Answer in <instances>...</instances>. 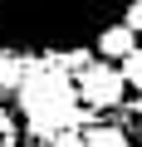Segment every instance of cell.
<instances>
[{"mask_svg": "<svg viewBox=\"0 0 142 147\" xmlns=\"http://www.w3.org/2000/svg\"><path fill=\"white\" fill-rule=\"evenodd\" d=\"M122 25H127L132 34H142V0H132V5L122 10Z\"/></svg>", "mask_w": 142, "mask_h": 147, "instance_id": "obj_9", "label": "cell"}, {"mask_svg": "<svg viewBox=\"0 0 142 147\" xmlns=\"http://www.w3.org/2000/svg\"><path fill=\"white\" fill-rule=\"evenodd\" d=\"M132 0H0V49L20 59H59L98 49L108 25H122Z\"/></svg>", "mask_w": 142, "mask_h": 147, "instance_id": "obj_1", "label": "cell"}, {"mask_svg": "<svg viewBox=\"0 0 142 147\" xmlns=\"http://www.w3.org/2000/svg\"><path fill=\"white\" fill-rule=\"evenodd\" d=\"M132 49H137V34H132L127 25H108V30L98 34V59H108V64H122Z\"/></svg>", "mask_w": 142, "mask_h": 147, "instance_id": "obj_4", "label": "cell"}, {"mask_svg": "<svg viewBox=\"0 0 142 147\" xmlns=\"http://www.w3.org/2000/svg\"><path fill=\"white\" fill-rule=\"evenodd\" d=\"M132 118H142V93H137V103H132Z\"/></svg>", "mask_w": 142, "mask_h": 147, "instance_id": "obj_11", "label": "cell"}, {"mask_svg": "<svg viewBox=\"0 0 142 147\" xmlns=\"http://www.w3.org/2000/svg\"><path fill=\"white\" fill-rule=\"evenodd\" d=\"M83 142L88 147H132L127 142V127H118V123H93V127H83Z\"/></svg>", "mask_w": 142, "mask_h": 147, "instance_id": "obj_5", "label": "cell"}, {"mask_svg": "<svg viewBox=\"0 0 142 147\" xmlns=\"http://www.w3.org/2000/svg\"><path fill=\"white\" fill-rule=\"evenodd\" d=\"M137 147H142V142H137Z\"/></svg>", "mask_w": 142, "mask_h": 147, "instance_id": "obj_12", "label": "cell"}, {"mask_svg": "<svg viewBox=\"0 0 142 147\" xmlns=\"http://www.w3.org/2000/svg\"><path fill=\"white\" fill-rule=\"evenodd\" d=\"M15 103H20L30 142H54L59 132H79L88 123L79 84L69 69H59V59H25V79H20Z\"/></svg>", "mask_w": 142, "mask_h": 147, "instance_id": "obj_2", "label": "cell"}, {"mask_svg": "<svg viewBox=\"0 0 142 147\" xmlns=\"http://www.w3.org/2000/svg\"><path fill=\"white\" fill-rule=\"evenodd\" d=\"M49 147H88V142H83V132H59Z\"/></svg>", "mask_w": 142, "mask_h": 147, "instance_id": "obj_10", "label": "cell"}, {"mask_svg": "<svg viewBox=\"0 0 142 147\" xmlns=\"http://www.w3.org/2000/svg\"><path fill=\"white\" fill-rule=\"evenodd\" d=\"M0 147H20V118L10 108H0Z\"/></svg>", "mask_w": 142, "mask_h": 147, "instance_id": "obj_8", "label": "cell"}, {"mask_svg": "<svg viewBox=\"0 0 142 147\" xmlns=\"http://www.w3.org/2000/svg\"><path fill=\"white\" fill-rule=\"evenodd\" d=\"M20 79H25V59L10 54V49H0V98H5V93H20Z\"/></svg>", "mask_w": 142, "mask_h": 147, "instance_id": "obj_6", "label": "cell"}, {"mask_svg": "<svg viewBox=\"0 0 142 147\" xmlns=\"http://www.w3.org/2000/svg\"><path fill=\"white\" fill-rule=\"evenodd\" d=\"M118 69H122L127 88H137V93H142V44H137V49H132V54H127V59H122Z\"/></svg>", "mask_w": 142, "mask_h": 147, "instance_id": "obj_7", "label": "cell"}, {"mask_svg": "<svg viewBox=\"0 0 142 147\" xmlns=\"http://www.w3.org/2000/svg\"><path fill=\"white\" fill-rule=\"evenodd\" d=\"M74 84H79V98H83V108H88V113H98V108H118V103H122V93H127L122 69H118V64H108V59H93Z\"/></svg>", "mask_w": 142, "mask_h": 147, "instance_id": "obj_3", "label": "cell"}]
</instances>
